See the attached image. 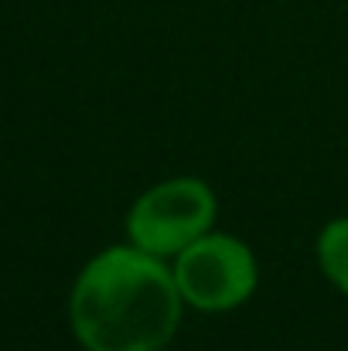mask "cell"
<instances>
[{
  "instance_id": "7a4b0ae2",
  "label": "cell",
  "mask_w": 348,
  "mask_h": 351,
  "mask_svg": "<svg viewBox=\"0 0 348 351\" xmlns=\"http://www.w3.org/2000/svg\"><path fill=\"white\" fill-rule=\"evenodd\" d=\"M216 191L202 178H167L147 188L126 212V235L150 256H178L216 226Z\"/></svg>"
},
{
  "instance_id": "3957f363",
  "label": "cell",
  "mask_w": 348,
  "mask_h": 351,
  "mask_svg": "<svg viewBox=\"0 0 348 351\" xmlns=\"http://www.w3.org/2000/svg\"><path fill=\"white\" fill-rule=\"evenodd\" d=\"M171 273L185 304L205 314H222L246 304L259 280L253 249L226 232L198 235L174 256Z\"/></svg>"
},
{
  "instance_id": "277c9868",
  "label": "cell",
  "mask_w": 348,
  "mask_h": 351,
  "mask_svg": "<svg viewBox=\"0 0 348 351\" xmlns=\"http://www.w3.org/2000/svg\"><path fill=\"white\" fill-rule=\"evenodd\" d=\"M318 266L348 297V219L328 222L318 235Z\"/></svg>"
},
{
  "instance_id": "6da1fadb",
  "label": "cell",
  "mask_w": 348,
  "mask_h": 351,
  "mask_svg": "<svg viewBox=\"0 0 348 351\" xmlns=\"http://www.w3.org/2000/svg\"><path fill=\"white\" fill-rule=\"evenodd\" d=\"M181 290L161 256L110 245L76 276L69 324L86 351H164L181 324Z\"/></svg>"
}]
</instances>
